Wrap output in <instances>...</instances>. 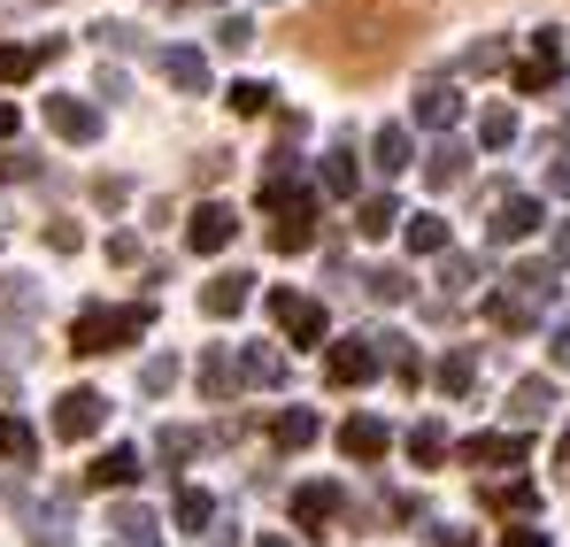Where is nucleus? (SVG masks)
<instances>
[{"label": "nucleus", "instance_id": "nucleus-3", "mask_svg": "<svg viewBox=\"0 0 570 547\" xmlns=\"http://www.w3.org/2000/svg\"><path fill=\"white\" fill-rule=\"evenodd\" d=\"M379 340H340V348H324V378L332 385H371L379 378Z\"/></svg>", "mask_w": 570, "mask_h": 547}, {"label": "nucleus", "instance_id": "nucleus-15", "mask_svg": "<svg viewBox=\"0 0 570 547\" xmlns=\"http://www.w3.org/2000/svg\"><path fill=\"white\" fill-rule=\"evenodd\" d=\"M556 55H563V39H556V31H540V55H532V62L517 70V86H524V92L556 86Z\"/></svg>", "mask_w": 570, "mask_h": 547}, {"label": "nucleus", "instance_id": "nucleus-5", "mask_svg": "<svg viewBox=\"0 0 570 547\" xmlns=\"http://www.w3.org/2000/svg\"><path fill=\"white\" fill-rule=\"evenodd\" d=\"M100 417H108V401H100V393H86V385L55 401V432H62V440H94Z\"/></svg>", "mask_w": 570, "mask_h": 547}, {"label": "nucleus", "instance_id": "nucleus-40", "mask_svg": "<svg viewBox=\"0 0 570 547\" xmlns=\"http://www.w3.org/2000/svg\"><path fill=\"white\" fill-rule=\"evenodd\" d=\"M8 131H16V108H8V100H0V139H8Z\"/></svg>", "mask_w": 570, "mask_h": 547}, {"label": "nucleus", "instance_id": "nucleus-13", "mask_svg": "<svg viewBox=\"0 0 570 547\" xmlns=\"http://www.w3.org/2000/svg\"><path fill=\"white\" fill-rule=\"evenodd\" d=\"M355 216H363V224H355V232H363V240H385V232H393V224H409V216H401V201H393V193H371V201H363V208H355Z\"/></svg>", "mask_w": 570, "mask_h": 547}, {"label": "nucleus", "instance_id": "nucleus-10", "mask_svg": "<svg viewBox=\"0 0 570 547\" xmlns=\"http://www.w3.org/2000/svg\"><path fill=\"white\" fill-rule=\"evenodd\" d=\"M340 448H347L355 462H379L385 456V424L379 417H347V424H340Z\"/></svg>", "mask_w": 570, "mask_h": 547}, {"label": "nucleus", "instance_id": "nucleus-14", "mask_svg": "<svg viewBox=\"0 0 570 547\" xmlns=\"http://www.w3.org/2000/svg\"><path fill=\"white\" fill-rule=\"evenodd\" d=\"M39 62H55V39L47 47H0V86H23Z\"/></svg>", "mask_w": 570, "mask_h": 547}, {"label": "nucleus", "instance_id": "nucleus-11", "mask_svg": "<svg viewBox=\"0 0 570 547\" xmlns=\"http://www.w3.org/2000/svg\"><path fill=\"white\" fill-rule=\"evenodd\" d=\"M463 462H524V440L517 432H478V440H463Z\"/></svg>", "mask_w": 570, "mask_h": 547}, {"label": "nucleus", "instance_id": "nucleus-4", "mask_svg": "<svg viewBox=\"0 0 570 547\" xmlns=\"http://www.w3.org/2000/svg\"><path fill=\"white\" fill-rule=\"evenodd\" d=\"M186 240H193V255H224V247H232V240H239V216H232V208H224V201H208V208H193Z\"/></svg>", "mask_w": 570, "mask_h": 547}, {"label": "nucleus", "instance_id": "nucleus-39", "mask_svg": "<svg viewBox=\"0 0 570 547\" xmlns=\"http://www.w3.org/2000/svg\"><path fill=\"white\" fill-rule=\"evenodd\" d=\"M548 185H556V193H570V155L556 163V170H548Z\"/></svg>", "mask_w": 570, "mask_h": 547}, {"label": "nucleus", "instance_id": "nucleus-8", "mask_svg": "<svg viewBox=\"0 0 570 547\" xmlns=\"http://www.w3.org/2000/svg\"><path fill=\"white\" fill-rule=\"evenodd\" d=\"M247 285H255V277H239V271L208 277V285H200V309H208V316H239V309H247Z\"/></svg>", "mask_w": 570, "mask_h": 547}, {"label": "nucleus", "instance_id": "nucleus-32", "mask_svg": "<svg viewBox=\"0 0 570 547\" xmlns=\"http://www.w3.org/2000/svg\"><path fill=\"white\" fill-rule=\"evenodd\" d=\"M371 293H379V301H409L416 285H409V271H379V277H371Z\"/></svg>", "mask_w": 570, "mask_h": 547}, {"label": "nucleus", "instance_id": "nucleus-34", "mask_svg": "<svg viewBox=\"0 0 570 547\" xmlns=\"http://www.w3.org/2000/svg\"><path fill=\"white\" fill-rule=\"evenodd\" d=\"M471 277H478V263H471V255H448V271H440V285H455V293H463Z\"/></svg>", "mask_w": 570, "mask_h": 547}, {"label": "nucleus", "instance_id": "nucleus-33", "mask_svg": "<svg viewBox=\"0 0 570 547\" xmlns=\"http://www.w3.org/2000/svg\"><path fill=\"white\" fill-rule=\"evenodd\" d=\"M548 401H556V393H548V385H540V378H524V385H517V409H524V417H540V409H548Z\"/></svg>", "mask_w": 570, "mask_h": 547}, {"label": "nucleus", "instance_id": "nucleus-6", "mask_svg": "<svg viewBox=\"0 0 570 547\" xmlns=\"http://www.w3.org/2000/svg\"><path fill=\"white\" fill-rule=\"evenodd\" d=\"M532 232H540V201H532V193H517V201L493 208V240H501V247H517V240H532Z\"/></svg>", "mask_w": 570, "mask_h": 547}, {"label": "nucleus", "instance_id": "nucleus-42", "mask_svg": "<svg viewBox=\"0 0 570 547\" xmlns=\"http://www.w3.org/2000/svg\"><path fill=\"white\" fill-rule=\"evenodd\" d=\"M255 547H285V540H278V533H271V540H255Z\"/></svg>", "mask_w": 570, "mask_h": 547}, {"label": "nucleus", "instance_id": "nucleus-30", "mask_svg": "<svg viewBox=\"0 0 570 547\" xmlns=\"http://www.w3.org/2000/svg\"><path fill=\"white\" fill-rule=\"evenodd\" d=\"M432 385L440 393H471V355H448V363L432 370Z\"/></svg>", "mask_w": 570, "mask_h": 547}, {"label": "nucleus", "instance_id": "nucleus-38", "mask_svg": "<svg viewBox=\"0 0 570 547\" xmlns=\"http://www.w3.org/2000/svg\"><path fill=\"white\" fill-rule=\"evenodd\" d=\"M548 355H556V363L570 370V324H556V340H548Z\"/></svg>", "mask_w": 570, "mask_h": 547}, {"label": "nucleus", "instance_id": "nucleus-20", "mask_svg": "<svg viewBox=\"0 0 570 547\" xmlns=\"http://www.w3.org/2000/svg\"><path fill=\"white\" fill-rule=\"evenodd\" d=\"M271 432H278V448H308V440H316V417H308V409H278Z\"/></svg>", "mask_w": 570, "mask_h": 547}, {"label": "nucleus", "instance_id": "nucleus-31", "mask_svg": "<svg viewBox=\"0 0 570 547\" xmlns=\"http://www.w3.org/2000/svg\"><path fill=\"white\" fill-rule=\"evenodd\" d=\"M232 108H239V116H263V108H271V86L239 78V86H232Z\"/></svg>", "mask_w": 570, "mask_h": 547}, {"label": "nucleus", "instance_id": "nucleus-17", "mask_svg": "<svg viewBox=\"0 0 570 547\" xmlns=\"http://www.w3.org/2000/svg\"><path fill=\"white\" fill-rule=\"evenodd\" d=\"M463 170H471V147H455V139L424 155V178H432V185H463Z\"/></svg>", "mask_w": 570, "mask_h": 547}, {"label": "nucleus", "instance_id": "nucleus-22", "mask_svg": "<svg viewBox=\"0 0 570 547\" xmlns=\"http://www.w3.org/2000/svg\"><path fill=\"white\" fill-rule=\"evenodd\" d=\"M509 139H517V116L509 108H485L478 116V147H509Z\"/></svg>", "mask_w": 570, "mask_h": 547}, {"label": "nucleus", "instance_id": "nucleus-41", "mask_svg": "<svg viewBox=\"0 0 570 547\" xmlns=\"http://www.w3.org/2000/svg\"><path fill=\"white\" fill-rule=\"evenodd\" d=\"M556 462H563V478H570V432H563V440H556Z\"/></svg>", "mask_w": 570, "mask_h": 547}, {"label": "nucleus", "instance_id": "nucleus-9", "mask_svg": "<svg viewBox=\"0 0 570 547\" xmlns=\"http://www.w3.org/2000/svg\"><path fill=\"white\" fill-rule=\"evenodd\" d=\"M155 62H163V78H170L178 92H208V62H200L193 47H163Z\"/></svg>", "mask_w": 570, "mask_h": 547}, {"label": "nucleus", "instance_id": "nucleus-27", "mask_svg": "<svg viewBox=\"0 0 570 547\" xmlns=\"http://www.w3.org/2000/svg\"><path fill=\"white\" fill-rule=\"evenodd\" d=\"M409 456H416L424 470H432V462L448 456V432H440V424H424V432H409Z\"/></svg>", "mask_w": 570, "mask_h": 547}, {"label": "nucleus", "instance_id": "nucleus-7", "mask_svg": "<svg viewBox=\"0 0 570 547\" xmlns=\"http://www.w3.org/2000/svg\"><path fill=\"white\" fill-rule=\"evenodd\" d=\"M332 509H340V494H332V486H301V494H293V525H301L308 540L332 525Z\"/></svg>", "mask_w": 570, "mask_h": 547}, {"label": "nucleus", "instance_id": "nucleus-28", "mask_svg": "<svg viewBox=\"0 0 570 547\" xmlns=\"http://www.w3.org/2000/svg\"><path fill=\"white\" fill-rule=\"evenodd\" d=\"M324 193H355V155H324Z\"/></svg>", "mask_w": 570, "mask_h": 547}, {"label": "nucleus", "instance_id": "nucleus-19", "mask_svg": "<svg viewBox=\"0 0 570 547\" xmlns=\"http://www.w3.org/2000/svg\"><path fill=\"white\" fill-rule=\"evenodd\" d=\"M131 478H139V448H108L94 462V486H131Z\"/></svg>", "mask_w": 570, "mask_h": 547}, {"label": "nucleus", "instance_id": "nucleus-37", "mask_svg": "<svg viewBox=\"0 0 570 547\" xmlns=\"http://www.w3.org/2000/svg\"><path fill=\"white\" fill-rule=\"evenodd\" d=\"M501 547H548V533H532V525H517V533H501Z\"/></svg>", "mask_w": 570, "mask_h": 547}, {"label": "nucleus", "instance_id": "nucleus-23", "mask_svg": "<svg viewBox=\"0 0 570 547\" xmlns=\"http://www.w3.org/2000/svg\"><path fill=\"white\" fill-rule=\"evenodd\" d=\"M409 247H416V255H440V247H448V224H440V216H409Z\"/></svg>", "mask_w": 570, "mask_h": 547}, {"label": "nucleus", "instance_id": "nucleus-35", "mask_svg": "<svg viewBox=\"0 0 570 547\" xmlns=\"http://www.w3.org/2000/svg\"><path fill=\"white\" fill-rule=\"evenodd\" d=\"M216 39H224V47H247V39H255V23H247V16H224V23H216Z\"/></svg>", "mask_w": 570, "mask_h": 547}, {"label": "nucleus", "instance_id": "nucleus-16", "mask_svg": "<svg viewBox=\"0 0 570 547\" xmlns=\"http://www.w3.org/2000/svg\"><path fill=\"white\" fill-rule=\"evenodd\" d=\"M55 131L86 147V139H100V116H94V108H86V100H55Z\"/></svg>", "mask_w": 570, "mask_h": 547}, {"label": "nucleus", "instance_id": "nucleus-29", "mask_svg": "<svg viewBox=\"0 0 570 547\" xmlns=\"http://www.w3.org/2000/svg\"><path fill=\"white\" fill-rule=\"evenodd\" d=\"M170 385H178V355H155L139 370V393H170Z\"/></svg>", "mask_w": 570, "mask_h": 547}, {"label": "nucleus", "instance_id": "nucleus-2", "mask_svg": "<svg viewBox=\"0 0 570 547\" xmlns=\"http://www.w3.org/2000/svg\"><path fill=\"white\" fill-rule=\"evenodd\" d=\"M271 316L285 324V340H293V348H324V301H308V293L278 285V293H271Z\"/></svg>", "mask_w": 570, "mask_h": 547}, {"label": "nucleus", "instance_id": "nucleus-12", "mask_svg": "<svg viewBox=\"0 0 570 547\" xmlns=\"http://www.w3.org/2000/svg\"><path fill=\"white\" fill-rule=\"evenodd\" d=\"M455 116H463V92H455V86H424V92H416V124L440 131V124H455Z\"/></svg>", "mask_w": 570, "mask_h": 547}, {"label": "nucleus", "instance_id": "nucleus-24", "mask_svg": "<svg viewBox=\"0 0 570 547\" xmlns=\"http://www.w3.org/2000/svg\"><path fill=\"white\" fill-rule=\"evenodd\" d=\"M0 448H8L16 462H31V456H39V432H31L23 417H8V424H0Z\"/></svg>", "mask_w": 570, "mask_h": 547}, {"label": "nucleus", "instance_id": "nucleus-26", "mask_svg": "<svg viewBox=\"0 0 570 547\" xmlns=\"http://www.w3.org/2000/svg\"><path fill=\"white\" fill-rule=\"evenodd\" d=\"M485 316H493V324H509V332H524V324H532V301H509V293H493V301H485Z\"/></svg>", "mask_w": 570, "mask_h": 547}, {"label": "nucleus", "instance_id": "nucleus-36", "mask_svg": "<svg viewBox=\"0 0 570 547\" xmlns=\"http://www.w3.org/2000/svg\"><path fill=\"white\" fill-rule=\"evenodd\" d=\"M247 378H255V385H278L285 370H278V355H247Z\"/></svg>", "mask_w": 570, "mask_h": 547}, {"label": "nucleus", "instance_id": "nucleus-18", "mask_svg": "<svg viewBox=\"0 0 570 547\" xmlns=\"http://www.w3.org/2000/svg\"><path fill=\"white\" fill-rule=\"evenodd\" d=\"M371 155H379V170H385V178H401V170H409V131H401V124H379Z\"/></svg>", "mask_w": 570, "mask_h": 547}, {"label": "nucleus", "instance_id": "nucleus-25", "mask_svg": "<svg viewBox=\"0 0 570 547\" xmlns=\"http://www.w3.org/2000/svg\"><path fill=\"white\" fill-rule=\"evenodd\" d=\"M208 517H216V501H208L200 486H186V494H178V525H186V533H200Z\"/></svg>", "mask_w": 570, "mask_h": 547}, {"label": "nucleus", "instance_id": "nucleus-1", "mask_svg": "<svg viewBox=\"0 0 570 547\" xmlns=\"http://www.w3.org/2000/svg\"><path fill=\"white\" fill-rule=\"evenodd\" d=\"M147 324H155V309H147V301H139V309H86L70 340H78V355H108V348H131Z\"/></svg>", "mask_w": 570, "mask_h": 547}, {"label": "nucleus", "instance_id": "nucleus-21", "mask_svg": "<svg viewBox=\"0 0 570 547\" xmlns=\"http://www.w3.org/2000/svg\"><path fill=\"white\" fill-rule=\"evenodd\" d=\"M116 533L131 547H155V509H131V501H124V509H116Z\"/></svg>", "mask_w": 570, "mask_h": 547}]
</instances>
